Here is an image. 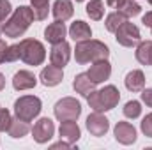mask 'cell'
I'll list each match as a JSON object with an SVG mask.
<instances>
[{
    "instance_id": "ba28073f",
    "label": "cell",
    "mask_w": 152,
    "mask_h": 150,
    "mask_svg": "<svg viewBox=\"0 0 152 150\" xmlns=\"http://www.w3.org/2000/svg\"><path fill=\"white\" fill-rule=\"evenodd\" d=\"M87 129H88V133H90L92 136L101 138V136H104V134L108 133V129H110V120H108L106 117H103L99 111H94L87 117Z\"/></svg>"
},
{
    "instance_id": "484cf974",
    "label": "cell",
    "mask_w": 152,
    "mask_h": 150,
    "mask_svg": "<svg viewBox=\"0 0 152 150\" xmlns=\"http://www.w3.org/2000/svg\"><path fill=\"white\" fill-rule=\"evenodd\" d=\"M118 12L122 16H126V18H134V16H138L142 12V5L136 0H126L122 4V7L118 9Z\"/></svg>"
},
{
    "instance_id": "f35d334b",
    "label": "cell",
    "mask_w": 152,
    "mask_h": 150,
    "mask_svg": "<svg viewBox=\"0 0 152 150\" xmlns=\"http://www.w3.org/2000/svg\"><path fill=\"white\" fill-rule=\"evenodd\" d=\"M0 34H2V23H0Z\"/></svg>"
},
{
    "instance_id": "7a4b0ae2",
    "label": "cell",
    "mask_w": 152,
    "mask_h": 150,
    "mask_svg": "<svg viewBox=\"0 0 152 150\" xmlns=\"http://www.w3.org/2000/svg\"><path fill=\"white\" fill-rule=\"evenodd\" d=\"M108 55H110L108 46L101 41H96V39L80 41L75 50V58L80 66L92 64L97 60H104V58H108Z\"/></svg>"
},
{
    "instance_id": "4dcf8cb0",
    "label": "cell",
    "mask_w": 152,
    "mask_h": 150,
    "mask_svg": "<svg viewBox=\"0 0 152 150\" xmlns=\"http://www.w3.org/2000/svg\"><path fill=\"white\" fill-rule=\"evenodd\" d=\"M142 133H143L147 138H152V113L147 115V117L142 120Z\"/></svg>"
},
{
    "instance_id": "e0dca14e",
    "label": "cell",
    "mask_w": 152,
    "mask_h": 150,
    "mask_svg": "<svg viewBox=\"0 0 152 150\" xmlns=\"http://www.w3.org/2000/svg\"><path fill=\"white\" fill-rule=\"evenodd\" d=\"M73 88H75L80 95L87 97L90 92H94V90H96V83H94V81L88 78V74H87V73H80V74L75 76Z\"/></svg>"
},
{
    "instance_id": "4316f807",
    "label": "cell",
    "mask_w": 152,
    "mask_h": 150,
    "mask_svg": "<svg viewBox=\"0 0 152 150\" xmlns=\"http://www.w3.org/2000/svg\"><path fill=\"white\" fill-rule=\"evenodd\" d=\"M140 113H142V104H140L138 101H129V103H126V106H124V115H126L127 118H138Z\"/></svg>"
},
{
    "instance_id": "ffe728a7",
    "label": "cell",
    "mask_w": 152,
    "mask_h": 150,
    "mask_svg": "<svg viewBox=\"0 0 152 150\" xmlns=\"http://www.w3.org/2000/svg\"><path fill=\"white\" fill-rule=\"evenodd\" d=\"M69 36H71L73 41L80 42V41H87V39L92 37V30H90V27H88L85 21L78 20V21H75V23L69 27Z\"/></svg>"
},
{
    "instance_id": "1f68e13d",
    "label": "cell",
    "mask_w": 152,
    "mask_h": 150,
    "mask_svg": "<svg viewBox=\"0 0 152 150\" xmlns=\"http://www.w3.org/2000/svg\"><path fill=\"white\" fill-rule=\"evenodd\" d=\"M142 101L152 108V88H147V90H142Z\"/></svg>"
},
{
    "instance_id": "d6a6232c",
    "label": "cell",
    "mask_w": 152,
    "mask_h": 150,
    "mask_svg": "<svg viewBox=\"0 0 152 150\" xmlns=\"http://www.w3.org/2000/svg\"><path fill=\"white\" fill-rule=\"evenodd\" d=\"M5 51H7V44H5V41L0 39V64L5 62Z\"/></svg>"
},
{
    "instance_id": "52a82bcc",
    "label": "cell",
    "mask_w": 152,
    "mask_h": 150,
    "mask_svg": "<svg viewBox=\"0 0 152 150\" xmlns=\"http://www.w3.org/2000/svg\"><path fill=\"white\" fill-rule=\"evenodd\" d=\"M115 39L120 46L124 48H133L136 46L140 41H142V36H140V28L134 25V23H129L127 20L117 28L115 32Z\"/></svg>"
},
{
    "instance_id": "f546056e",
    "label": "cell",
    "mask_w": 152,
    "mask_h": 150,
    "mask_svg": "<svg viewBox=\"0 0 152 150\" xmlns=\"http://www.w3.org/2000/svg\"><path fill=\"white\" fill-rule=\"evenodd\" d=\"M12 14V5L9 0H0V23H4Z\"/></svg>"
},
{
    "instance_id": "4fadbf2b",
    "label": "cell",
    "mask_w": 152,
    "mask_h": 150,
    "mask_svg": "<svg viewBox=\"0 0 152 150\" xmlns=\"http://www.w3.org/2000/svg\"><path fill=\"white\" fill-rule=\"evenodd\" d=\"M64 79V73H62V67H57V66H48L41 71V83L44 87H57L60 81Z\"/></svg>"
},
{
    "instance_id": "30bf717a",
    "label": "cell",
    "mask_w": 152,
    "mask_h": 150,
    "mask_svg": "<svg viewBox=\"0 0 152 150\" xmlns=\"http://www.w3.org/2000/svg\"><path fill=\"white\" fill-rule=\"evenodd\" d=\"M55 134V125L50 118H41L32 127V138L37 143H48Z\"/></svg>"
},
{
    "instance_id": "83f0119b",
    "label": "cell",
    "mask_w": 152,
    "mask_h": 150,
    "mask_svg": "<svg viewBox=\"0 0 152 150\" xmlns=\"http://www.w3.org/2000/svg\"><path fill=\"white\" fill-rule=\"evenodd\" d=\"M11 122H12V117H11V113L7 111V110H4V108H0V133H5V131H9V127H11Z\"/></svg>"
},
{
    "instance_id": "7c38bea8",
    "label": "cell",
    "mask_w": 152,
    "mask_h": 150,
    "mask_svg": "<svg viewBox=\"0 0 152 150\" xmlns=\"http://www.w3.org/2000/svg\"><path fill=\"white\" fill-rule=\"evenodd\" d=\"M115 140L122 145H131L136 141V129L129 122H118L113 129Z\"/></svg>"
},
{
    "instance_id": "8fae6325",
    "label": "cell",
    "mask_w": 152,
    "mask_h": 150,
    "mask_svg": "<svg viewBox=\"0 0 152 150\" xmlns=\"http://www.w3.org/2000/svg\"><path fill=\"white\" fill-rule=\"evenodd\" d=\"M87 74H88V78H90L96 85L106 81V79L112 76V66H110L108 58H104V60H97V62H92V66H90V69L87 71Z\"/></svg>"
},
{
    "instance_id": "44dd1931",
    "label": "cell",
    "mask_w": 152,
    "mask_h": 150,
    "mask_svg": "<svg viewBox=\"0 0 152 150\" xmlns=\"http://www.w3.org/2000/svg\"><path fill=\"white\" fill-rule=\"evenodd\" d=\"M7 133H9L11 138H23V136H27L30 133V125H28V122L16 117V120L11 122V127H9Z\"/></svg>"
},
{
    "instance_id": "5bb4252c",
    "label": "cell",
    "mask_w": 152,
    "mask_h": 150,
    "mask_svg": "<svg viewBox=\"0 0 152 150\" xmlns=\"http://www.w3.org/2000/svg\"><path fill=\"white\" fill-rule=\"evenodd\" d=\"M67 34V28L64 25V21H55V23H50L44 30V39L50 42V44H57L60 41L66 39Z\"/></svg>"
},
{
    "instance_id": "603a6c76",
    "label": "cell",
    "mask_w": 152,
    "mask_h": 150,
    "mask_svg": "<svg viewBox=\"0 0 152 150\" xmlns=\"http://www.w3.org/2000/svg\"><path fill=\"white\" fill-rule=\"evenodd\" d=\"M85 9H87L88 18L94 20V21H99L104 16V4H103V0H90Z\"/></svg>"
},
{
    "instance_id": "ac0fdd59",
    "label": "cell",
    "mask_w": 152,
    "mask_h": 150,
    "mask_svg": "<svg viewBox=\"0 0 152 150\" xmlns=\"http://www.w3.org/2000/svg\"><path fill=\"white\" fill-rule=\"evenodd\" d=\"M75 12L71 0H55L53 4V16L57 21H67Z\"/></svg>"
},
{
    "instance_id": "74e56055",
    "label": "cell",
    "mask_w": 152,
    "mask_h": 150,
    "mask_svg": "<svg viewBox=\"0 0 152 150\" xmlns=\"http://www.w3.org/2000/svg\"><path fill=\"white\" fill-rule=\"evenodd\" d=\"M151 66H152V51H151Z\"/></svg>"
},
{
    "instance_id": "277c9868",
    "label": "cell",
    "mask_w": 152,
    "mask_h": 150,
    "mask_svg": "<svg viewBox=\"0 0 152 150\" xmlns=\"http://www.w3.org/2000/svg\"><path fill=\"white\" fill-rule=\"evenodd\" d=\"M20 58L28 66H41L46 58V50L37 39H23L20 42Z\"/></svg>"
},
{
    "instance_id": "d4e9b609",
    "label": "cell",
    "mask_w": 152,
    "mask_h": 150,
    "mask_svg": "<svg viewBox=\"0 0 152 150\" xmlns=\"http://www.w3.org/2000/svg\"><path fill=\"white\" fill-rule=\"evenodd\" d=\"M126 20H127L126 16H122L118 11H115V12H110V14L106 16V20H104V27H106V30H108V32H113V34H115V32H117V28H118Z\"/></svg>"
},
{
    "instance_id": "f1b7e54d",
    "label": "cell",
    "mask_w": 152,
    "mask_h": 150,
    "mask_svg": "<svg viewBox=\"0 0 152 150\" xmlns=\"http://www.w3.org/2000/svg\"><path fill=\"white\" fill-rule=\"evenodd\" d=\"M20 44H11L7 46V51H5V62H16L20 60Z\"/></svg>"
},
{
    "instance_id": "6da1fadb",
    "label": "cell",
    "mask_w": 152,
    "mask_h": 150,
    "mask_svg": "<svg viewBox=\"0 0 152 150\" xmlns=\"http://www.w3.org/2000/svg\"><path fill=\"white\" fill-rule=\"evenodd\" d=\"M34 12H32V7H27V5H20L18 9H14V12L9 16V20H5V23L2 25V34L5 37L16 39L21 37L27 28L30 27V23L34 21Z\"/></svg>"
},
{
    "instance_id": "cb8c5ba5",
    "label": "cell",
    "mask_w": 152,
    "mask_h": 150,
    "mask_svg": "<svg viewBox=\"0 0 152 150\" xmlns=\"http://www.w3.org/2000/svg\"><path fill=\"white\" fill-rule=\"evenodd\" d=\"M32 4V12L37 21H42L48 18V9H50V0H30Z\"/></svg>"
},
{
    "instance_id": "8992f818",
    "label": "cell",
    "mask_w": 152,
    "mask_h": 150,
    "mask_svg": "<svg viewBox=\"0 0 152 150\" xmlns=\"http://www.w3.org/2000/svg\"><path fill=\"white\" fill-rule=\"evenodd\" d=\"M55 118L60 120V122H66V120H78V117L81 115V104L80 101H76L75 97H64L60 99L55 108Z\"/></svg>"
},
{
    "instance_id": "9a60e30c",
    "label": "cell",
    "mask_w": 152,
    "mask_h": 150,
    "mask_svg": "<svg viewBox=\"0 0 152 150\" xmlns=\"http://www.w3.org/2000/svg\"><path fill=\"white\" fill-rule=\"evenodd\" d=\"M37 85V78L30 71H18L12 78V87L16 90H30Z\"/></svg>"
},
{
    "instance_id": "d590c367",
    "label": "cell",
    "mask_w": 152,
    "mask_h": 150,
    "mask_svg": "<svg viewBox=\"0 0 152 150\" xmlns=\"http://www.w3.org/2000/svg\"><path fill=\"white\" fill-rule=\"evenodd\" d=\"M143 25L152 28V11H151V12H147V14L143 16Z\"/></svg>"
},
{
    "instance_id": "60d3db41",
    "label": "cell",
    "mask_w": 152,
    "mask_h": 150,
    "mask_svg": "<svg viewBox=\"0 0 152 150\" xmlns=\"http://www.w3.org/2000/svg\"><path fill=\"white\" fill-rule=\"evenodd\" d=\"M76 2H83V0H76Z\"/></svg>"
},
{
    "instance_id": "836d02e7",
    "label": "cell",
    "mask_w": 152,
    "mask_h": 150,
    "mask_svg": "<svg viewBox=\"0 0 152 150\" xmlns=\"http://www.w3.org/2000/svg\"><path fill=\"white\" fill-rule=\"evenodd\" d=\"M124 2H126V0H106V4H108L112 9H117V11L122 7V4H124Z\"/></svg>"
},
{
    "instance_id": "5b68a950",
    "label": "cell",
    "mask_w": 152,
    "mask_h": 150,
    "mask_svg": "<svg viewBox=\"0 0 152 150\" xmlns=\"http://www.w3.org/2000/svg\"><path fill=\"white\" fill-rule=\"evenodd\" d=\"M42 110L41 99L36 95H23L14 103V113L18 118L25 120V122H32Z\"/></svg>"
},
{
    "instance_id": "3957f363",
    "label": "cell",
    "mask_w": 152,
    "mask_h": 150,
    "mask_svg": "<svg viewBox=\"0 0 152 150\" xmlns=\"http://www.w3.org/2000/svg\"><path fill=\"white\" fill-rule=\"evenodd\" d=\"M120 101V92L117 90L115 85H106L101 90H94L87 95V103L90 106V110L94 111H110Z\"/></svg>"
},
{
    "instance_id": "d6986e66",
    "label": "cell",
    "mask_w": 152,
    "mask_h": 150,
    "mask_svg": "<svg viewBox=\"0 0 152 150\" xmlns=\"http://www.w3.org/2000/svg\"><path fill=\"white\" fill-rule=\"evenodd\" d=\"M124 83H126V88L129 92H142L143 87H145V76L140 69H134V71L127 73Z\"/></svg>"
},
{
    "instance_id": "2e32d148",
    "label": "cell",
    "mask_w": 152,
    "mask_h": 150,
    "mask_svg": "<svg viewBox=\"0 0 152 150\" xmlns=\"http://www.w3.org/2000/svg\"><path fill=\"white\" fill-rule=\"evenodd\" d=\"M58 133H60V138L62 140H67L69 143H76L80 140V136H81V131H80V127H78V124H76L75 120L60 122Z\"/></svg>"
},
{
    "instance_id": "8d00e7d4",
    "label": "cell",
    "mask_w": 152,
    "mask_h": 150,
    "mask_svg": "<svg viewBox=\"0 0 152 150\" xmlns=\"http://www.w3.org/2000/svg\"><path fill=\"white\" fill-rule=\"evenodd\" d=\"M4 87H5V78H4V74L0 73V92L4 90Z\"/></svg>"
},
{
    "instance_id": "9c48e42d",
    "label": "cell",
    "mask_w": 152,
    "mask_h": 150,
    "mask_svg": "<svg viewBox=\"0 0 152 150\" xmlns=\"http://www.w3.org/2000/svg\"><path fill=\"white\" fill-rule=\"evenodd\" d=\"M69 58H71V46H69V42L66 39L57 42V44H53V48L50 51V60H51L53 66L64 67V66H67Z\"/></svg>"
},
{
    "instance_id": "e575fe53",
    "label": "cell",
    "mask_w": 152,
    "mask_h": 150,
    "mask_svg": "<svg viewBox=\"0 0 152 150\" xmlns=\"http://www.w3.org/2000/svg\"><path fill=\"white\" fill-rule=\"evenodd\" d=\"M71 147H73V143H69V141H58V143L51 145V149H71Z\"/></svg>"
},
{
    "instance_id": "ab89813d",
    "label": "cell",
    "mask_w": 152,
    "mask_h": 150,
    "mask_svg": "<svg viewBox=\"0 0 152 150\" xmlns=\"http://www.w3.org/2000/svg\"><path fill=\"white\" fill-rule=\"evenodd\" d=\"M149 4H151V5H152V0H149Z\"/></svg>"
},
{
    "instance_id": "7402d4cb",
    "label": "cell",
    "mask_w": 152,
    "mask_h": 150,
    "mask_svg": "<svg viewBox=\"0 0 152 150\" xmlns=\"http://www.w3.org/2000/svg\"><path fill=\"white\" fill-rule=\"evenodd\" d=\"M151 51H152V41H142L138 42L136 48V60L143 66H151Z\"/></svg>"
}]
</instances>
